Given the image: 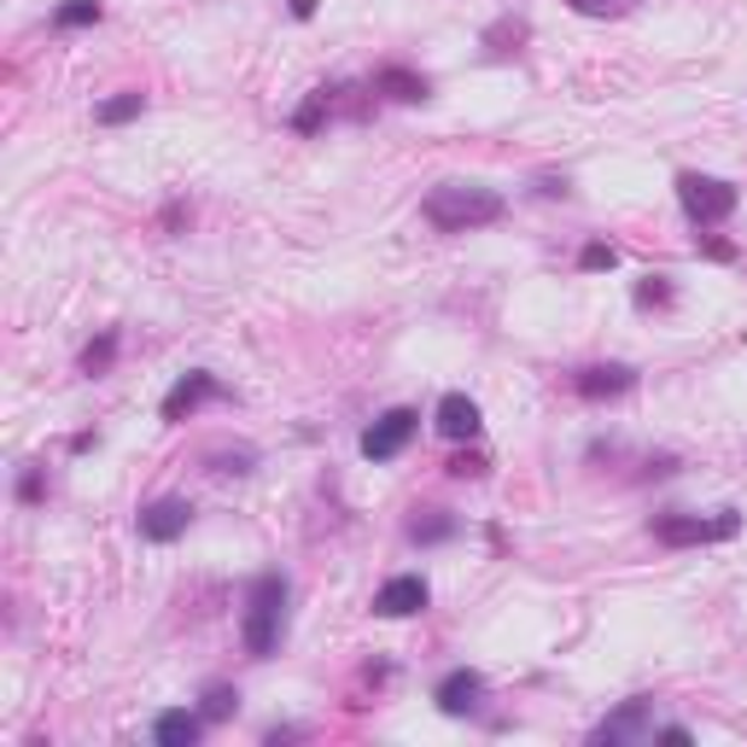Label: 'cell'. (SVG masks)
<instances>
[{
    "label": "cell",
    "mask_w": 747,
    "mask_h": 747,
    "mask_svg": "<svg viewBox=\"0 0 747 747\" xmlns=\"http://www.w3.org/2000/svg\"><path fill=\"white\" fill-rule=\"evenodd\" d=\"M99 0H59L53 7V30H88V24H99Z\"/></svg>",
    "instance_id": "cell-18"
},
{
    "label": "cell",
    "mask_w": 747,
    "mask_h": 747,
    "mask_svg": "<svg viewBox=\"0 0 747 747\" xmlns=\"http://www.w3.org/2000/svg\"><path fill=\"white\" fill-rule=\"evenodd\" d=\"M631 298H636V309H666L672 304V281L666 275H642Z\"/></svg>",
    "instance_id": "cell-20"
},
{
    "label": "cell",
    "mask_w": 747,
    "mask_h": 747,
    "mask_svg": "<svg viewBox=\"0 0 747 747\" xmlns=\"http://www.w3.org/2000/svg\"><path fill=\"white\" fill-rule=\"evenodd\" d=\"M537 193H544V199H567V176H537Z\"/></svg>",
    "instance_id": "cell-27"
},
{
    "label": "cell",
    "mask_w": 747,
    "mask_h": 747,
    "mask_svg": "<svg viewBox=\"0 0 747 747\" xmlns=\"http://www.w3.org/2000/svg\"><path fill=\"white\" fill-rule=\"evenodd\" d=\"M526 18H503V24H491L485 30V53L491 59H508V53H520V41H526Z\"/></svg>",
    "instance_id": "cell-15"
},
{
    "label": "cell",
    "mask_w": 747,
    "mask_h": 747,
    "mask_svg": "<svg viewBox=\"0 0 747 747\" xmlns=\"http://www.w3.org/2000/svg\"><path fill=\"white\" fill-rule=\"evenodd\" d=\"M485 455L480 450H462V455H455V462H450V480H485Z\"/></svg>",
    "instance_id": "cell-24"
},
{
    "label": "cell",
    "mask_w": 747,
    "mask_h": 747,
    "mask_svg": "<svg viewBox=\"0 0 747 747\" xmlns=\"http://www.w3.org/2000/svg\"><path fill=\"white\" fill-rule=\"evenodd\" d=\"M334 94H339V88H316V94H309V99H304V112L293 117V129H298V135H316V129H322V117H327V106H334Z\"/></svg>",
    "instance_id": "cell-19"
},
{
    "label": "cell",
    "mask_w": 747,
    "mask_h": 747,
    "mask_svg": "<svg viewBox=\"0 0 747 747\" xmlns=\"http://www.w3.org/2000/svg\"><path fill=\"white\" fill-rule=\"evenodd\" d=\"M414 427H421V414H414V409H386L380 421L362 432V455H368V462H391V455H403V444L414 439Z\"/></svg>",
    "instance_id": "cell-5"
},
{
    "label": "cell",
    "mask_w": 747,
    "mask_h": 747,
    "mask_svg": "<svg viewBox=\"0 0 747 747\" xmlns=\"http://www.w3.org/2000/svg\"><path fill=\"white\" fill-rule=\"evenodd\" d=\"M741 532V514L736 508H718L713 520L701 514H654V544L666 549H695V544H724V537Z\"/></svg>",
    "instance_id": "cell-3"
},
{
    "label": "cell",
    "mask_w": 747,
    "mask_h": 747,
    "mask_svg": "<svg viewBox=\"0 0 747 747\" xmlns=\"http://www.w3.org/2000/svg\"><path fill=\"white\" fill-rule=\"evenodd\" d=\"M613 263H619V252H613L608 240H590L585 252H578V269H585V275H596V269H613Z\"/></svg>",
    "instance_id": "cell-23"
},
{
    "label": "cell",
    "mask_w": 747,
    "mask_h": 747,
    "mask_svg": "<svg viewBox=\"0 0 747 747\" xmlns=\"http://www.w3.org/2000/svg\"><path fill=\"white\" fill-rule=\"evenodd\" d=\"M281 625H286V578L257 572L252 590H245V654L269 660L281 649Z\"/></svg>",
    "instance_id": "cell-2"
},
{
    "label": "cell",
    "mask_w": 747,
    "mask_h": 747,
    "mask_svg": "<svg viewBox=\"0 0 747 747\" xmlns=\"http://www.w3.org/2000/svg\"><path fill=\"white\" fill-rule=\"evenodd\" d=\"M480 695H485V677L480 672H467V666H455L439 690H432V701H439V713L450 718H467L473 707H480Z\"/></svg>",
    "instance_id": "cell-11"
},
{
    "label": "cell",
    "mask_w": 747,
    "mask_h": 747,
    "mask_svg": "<svg viewBox=\"0 0 747 747\" xmlns=\"http://www.w3.org/2000/svg\"><path fill=\"white\" fill-rule=\"evenodd\" d=\"M444 537H455V520H450L444 508H414L409 544H444Z\"/></svg>",
    "instance_id": "cell-14"
},
{
    "label": "cell",
    "mask_w": 747,
    "mask_h": 747,
    "mask_svg": "<svg viewBox=\"0 0 747 747\" xmlns=\"http://www.w3.org/2000/svg\"><path fill=\"white\" fill-rule=\"evenodd\" d=\"M695 245H701V252H707L713 263H730V257H736V245H730V240H718V234H701Z\"/></svg>",
    "instance_id": "cell-25"
},
{
    "label": "cell",
    "mask_w": 747,
    "mask_h": 747,
    "mask_svg": "<svg viewBox=\"0 0 747 747\" xmlns=\"http://www.w3.org/2000/svg\"><path fill=\"white\" fill-rule=\"evenodd\" d=\"M432 427H439L450 444H462V439H480L485 414H480V403H473L467 391H450V398L439 403V414H432Z\"/></svg>",
    "instance_id": "cell-10"
},
{
    "label": "cell",
    "mask_w": 747,
    "mask_h": 747,
    "mask_svg": "<svg viewBox=\"0 0 747 747\" xmlns=\"http://www.w3.org/2000/svg\"><path fill=\"white\" fill-rule=\"evenodd\" d=\"M187 526H193V503L187 496H158V503L140 508V537L147 544H176Z\"/></svg>",
    "instance_id": "cell-7"
},
{
    "label": "cell",
    "mask_w": 747,
    "mask_h": 747,
    "mask_svg": "<svg viewBox=\"0 0 747 747\" xmlns=\"http://www.w3.org/2000/svg\"><path fill=\"white\" fill-rule=\"evenodd\" d=\"M374 94L398 99V106H421V99L432 94V82H427V76H414V71H403V65H386L380 76H374Z\"/></svg>",
    "instance_id": "cell-12"
},
{
    "label": "cell",
    "mask_w": 747,
    "mask_h": 747,
    "mask_svg": "<svg viewBox=\"0 0 747 747\" xmlns=\"http://www.w3.org/2000/svg\"><path fill=\"white\" fill-rule=\"evenodd\" d=\"M234 707H240V690H234V683H204V695H199V713H204V724L234 718Z\"/></svg>",
    "instance_id": "cell-17"
},
{
    "label": "cell",
    "mask_w": 747,
    "mask_h": 747,
    "mask_svg": "<svg viewBox=\"0 0 747 747\" xmlns=\"http://www.w3.org/2000/svg\"><path fill=\"white\" fill-rule=\"evenodd\" d=\"M140 112H147V94L140 88H129V94H112V99H99V123H106V129H117V123H135Z\"/></svg>",
    "instance_id": "cell-16"
},
{
    "label": "cell",
    "mask_w": 747,
    "mask_h": 747,
    "mask_svg": "<svg viewBox=\"0 0 747 747\" xmlns=\"http://www.w3.org/2000/svg\"><path fill=\"white\" fill-rule=\"evenodd\" d=\"M18 496H24V503H41V467H24V480H18Z\"/></svg>",
    "instance_id": "cell-26"
},
{
    "label": "cell",
    "mask_w": 747,
    "mask_h": 747,
    "mask_svg": "<svg viewBox=\"0 0 747 747\" xmlns=\"http://www.w3.org/2000/svg\"><path fill=\"white\" fill-rule=\"evenodd\" d=\"M112 357H117V334H99L88 350H82V374H106Z\"/></svg>",
    "instance_id": "cell-21"
},
{
    "label": "cell",
    "mask_w": 747,
    "mask_h": 747,
    "mask_svg": "<svg viewBox=\"0 0 747 747\" xmlns=\"http://www.w3.org/2000/svg\"><path fill=\"white\" fill-rule=\"evenodd\" d=\"M293 18H316V0H293Z\"/></svg>",
    "instance_id": "cell-28"
},
{
    "label": "cell",
    "mask_w": 747,
    "mask_h": 747,
    "mask_svg": "<svg viewBox=\"0 0 747 747\" xmlns=\"http://www.w3.org/2000/svg\"><path fill=\"white\" fill-rule=\"evenodd\" d=\"M631 386H636V368H625V362H590V368L572 374V391H578V398H590V403L625 398Z\"/></svg>",
    "instance_id": "cell-8"
},
{
    "label": "cell",
    "mask_w": 747,
    "mask_h": 747,
    "mask_svg": "<svg viewBox=\"0 0 747 747\" xmlns=\"http://www.w3.org/2000/svg\"><path fill=\"white\" fill-rule=\"evenodd\" d=\"M199 730H204V713H158V724H152V741L158 747H193L199 741Z\"/></svg>",
    "instance_id": "cell-13"
},
{
    "label": "cell",
    "mask_w": 747,
    "mask_h": 747,
    "mask_svg": "<svg viewBox=\"0 0 747 747\" xmlns=\"http://www.w3.org/2000/svg\"><path fill=\"white\" fill-rule=\"evenodd\" d=\"M503 193L496 187H480V181H444V187H432L427 204H421V217L439 228V234H473V228H491V222H503Z\"/></svg>",
    "instance_id": "cell-1"
},
{
    "label": "cell",
    "mask_w": 747,
    "mask_h": 747,
    "mask_svg": "<svg viewBox=\"0 0 747 747\" xmlns=\"http://www.w3.org/2000/svg\"><path fill=\"white\" fill-rule=\"evenodd\" d=\"M421 608H427V578L421 572L386 578L380 596H374V613H380V619H409V613H421Z\"/></svg>",
    "instance_id": "cell-9"
},
{
    "label": "cell",
    "mask_w": 747,
    "mask_h": 747,
    "mask_svg": "<svg viewBox=\"0 0 747 747\" xmlns=\"http://www.w3.org/2000/svg\"><path fill=\"white\" fill-rule=\"evenodd\" d=\"M677 204L690 211L695 228H718V222H730L736 217V187L730 181H718V176H695V170H683L677 176Z\"/></svg>",
    "instance_id": "cell-4"
},
{
    "label": "cell",
    "mask_w": 747,
    "mask_h": 747,
    "mask_svg": "<svg viewBox=\"0 0 747 747\" xmlns=\"http://www.w3.org/2000/svg\"><path fill=\"white\" fill-rule=\"evenodd\" d=\"M567 7H572L578 18H625L631 0H567Z\"/></svg>",
    "instance_id": "cell-22"
},
{
    "label": "cell",
    "mask_w": 747,
    "mask_h": 747,
    "mask_svg": "<svg viewBox=\"0 0 747 747\" xmlns=\"http://www.w3.org/2000/svg\"><path fill=\"white\" fill-rule=\"evenodd\" d=\"M217 398H228L222 380H217V374H204V368H193V374H181V380L164 391V421H187L199 403H217Z\"/></svg>",
    "instance_id": "cell-6"
}]
</instances>
